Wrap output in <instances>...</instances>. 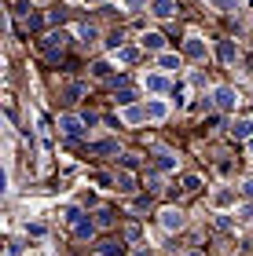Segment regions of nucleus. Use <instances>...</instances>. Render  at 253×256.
<instances>
[{"label": "nucleus", "instance_id": "nucleus-1", "mask_svg": "<svg viewBox=\"0 0 253 256\" xmlns=\"http://www.w3.org/2000/svg\"><path fill=\"white\" fill-rule=\"evenodd\" d=\"M59 132H63V136H70V139H81V136H85V118L63 114V118H59Z\"/></svg>", "mask_w": 253, "mask_h": 256}, {"label": "nucleus", "instance_id": "nucleus-2", "mask_svg": "<svg viewBox=\"0 0 253 256\" xmlns=\"http://www.w3.org/2000/svg\"><path fill=\"white\" fill-rule=\"evenodd\" d=\"M63 44H66V33L59 30V33H48V37H41V40H37V48H41L44 55H52V59H55V55L63 52Z\"/></svg>", "mask_w": 253, "mask_h": 256}, {"label": "nucleus", "instance_id": "nucleus-3", "mask_svg": "<svg viewBox=\"0 0 253 256\" xmlns=\"http://www.w3.org/2000/svg\"><path fill=\"white\" fill-rule=\"evenodd\" d=\"M238 99H242V96H238L235 88H216V92H213L216 110H235V106H238Z\"/></svg>", "mask_w": 253, "mask_h": 256}, {"label": "nucleus", "instance_id": "nucleus-4", "mask_svg": "<svg viewBox=\"0 0 253 256\" xmlns=\"http://www.w3.org/2000/svg\"><path fill=\"white\" fill-rule=\"evenodd\" d=\"M183 55H187V59H194V62H205V44H202V37H187L183 40Z\"/></svg>", "mask_w": 253, "mask_h": 256}, {"label": "nucleus", "instance_id": "nucleus-5", "mask_svg": "<svg viewBox=\"0 0 253 256\" xmlns=\"http://www.w3.org/2000/svg\"><path fill=\"white\" fill-rule=\"evenodd\" d=\"M143 118H147V121H165V118H169V106H165L162 99H151V102L143 106Z\"/></svg>", "mask_w": 253, "mask_h": 256}, {"label": "nucleus", "instance_id": "nucleus-6", "mask_svg": "<svg viewBox=\"0 0 253 256\" xmlns=\"http://www.w3.org/2000/svg\"><path fill=\"white\" fill-rule=\"evenodd\" d=\"M183 224H187V220H183L180 208H162V227L165 230H180Z\"/></svg>", "mask_w": 253, "mask_h": 256}, {"label": "nucleus", "instance_id": "nucleus-7", "mask_svg": "<svg viewBox=\"0 0 253 256\" xmlns=\"http://www.w3.org/2000/svg\"><path fill=\"white\" fill-rule=\"evenodd\" d=\"M151 11H154V15L158 18H176V0H151Z\"/></svg>", "mask_w": 253, "mask_h": 256}, {"label": "nucleus", "instance_id": "nucleus-8", "mask_svg": "<svg viewBox=\"0 0 253 256\" xmlns=\"http://www.w3.org/2000/svg\"><path fill=\"white\" fill-rule=\"evenodd\" d=\"M231 136H235V139H253V121H249V118H238L235 128H231Z\"/></svg>", "mask_w": 253, "mask_h": 256}, {"label": "nucleus", "instance_id": "nucleus-9", "mask_svg": "<svg viewBox=\"0 0 253 256\" xmlns=\"http://www.w3.org/2000/svg\"><path fill=\"white\" fill-rule=\"evenodd\" d=\"M158 70H165V74H176V70H180V55L162 52V55H158Z\"/></svg>", "mask_w": 253, "mask_h": 256}, {"label": "nucleus", "instance_id": "nucleus-10", "mask_svg": "<svg viewBox=\"0 0 253 256\" xmlns=\"http://www.w3.org/2000/svg\"><path fill=\"white\" fill-rule=\"evenodd\" d=\"M216 55H220V62H235V59H238V48H235V40H220Z\"/></svg>", "mask_w": 253, "mask_h": 256}, {"label": "nucleus", "instance_id": "nucleus-11", "mask_svg": "<svg viewBox=\"0 0 253 256\" xmlns=\"http://www.w3.org/2000/svg\"><path fill=\"white\" fill-rule=\"evenodd\" d=\"M140 44H143V48H151V52H162L165 48V37H162V33H143Z\"/></svg>", "mask_w": 253, "mask_h": 256}, {"label": "nucleus", "instance_id": "nucleus-12", "mask_svg": "<svg viewBox=\"0 0 253 256\" xmlns=\"http://www.w3.org/2000/svg\"><path fill=\"white\" fill-rule=\"evenodd\" d=\"M114 187H118V190H125V194H132V190H136L132 172H121V176H114Z\"/></svg>", "mask_w": 253, "mask_h": 256}, {"label": "nucleus", "instance_id": "nucleus-13", "mask_svg": "<svg viewBox=\"0 0 253 256\" xmlns=\"http://www.w3.org/2000/svg\"><path fill=\"white\" fill-rule=\"evenodd\" d=\"M74 234H77V238H92V234H96V224L81 216V220H77V224H74Z\"/></svg>", "mask_w": 253, "mask_h": 256}, {"label": "nucleus", "instance_id": "nucleus-14", "mask_svg": "<svg viewBox=\"0 0 253 256\" xmlns=\"http://www.w3.org/2000/svg\"><path fill=\"white\" fill-rule=\"evenodd\" d=\"M147 92H169V80L162 74H151L147 77Z\"/></svg>", "mask_w": 253, "mask_h": 256}, {"label": "nucleus", "instance_id": "nucleus-15", "mask_svg": "<svg viewBox=\"0 0 253 256\" xmlns=\"http://www.w3.org/2000/svg\"><path fill=\"white\" fill-rule=\"evenodd\" d=\"M92 256H125V249H121V246H114V242H107V246H99Z\"/></svg>", "mask_w": 253, "mask_h": 256}, {"label": "nucleus", "instance_id": "nucleus-16", "mask_svg": "<svg viewBox=\"0 0 253 256\" xmlns=\"http://www.w3.org/2000/svg\"><path fill=\"white\" fill-rule=\"evenodd\" d=\"M125 121H129V124L147 121V118H143V106H125Z\"/></svg>", "mask_w": 253, "mask_h": 256}, {"label": "nucleus", "instance_id": "nucleus-17", "mask_svg": "<svg viewBox=\"0 0 253 256\" xmlns=\"http://www.w3.org/2000/svg\"><path fill=\"white\" fill-rule=\"evenodd\" d=\"M92 150H96V154H118V143H114V139H103V143H92Z\"/></svg>", "mask_w": 253, "mask_h": 256}, {"label": "nucleus", "instance_id": "nucleus-18", "mask_svg": "<svg viewBox=\"0 0 253 256\" xmlns=\"http://www.w3.org/2000/svg\"><path fill=\"white\" fill-rule=\"evenodd\" d=\"M92 77L96 80H110V62H96L92 66Z\"/></svg>", "mask_w": 253, "mask_h": 256}, {"label": "nucleus", "instance_id": "nucleus-19", "mask_svg": "<svg viewBox=\"0 0 253 256\" xmlns=\"http://www.w3.org/2000/svg\"><path fill=\"white\" fill-rule=\"evenodd\" d=\"M77 33H81V40H85V44H92V40L99 37V30H96V26H88V22H85V26L77 30Z\"/></svg>", "mask_w": 253, "mask_h": 256}, {"label": "nucleus", "instance_id": "nucleus-20", "mask_svg": "<svg viewBox=\"0 0 253 256\" xmlns=\"http://www.w3.org/2000/svg\"><path fill=\"white\" fill-rule=\"evenodd\" d=\"M198 187H202V180H198V176H183V190H187V194H194Z\"/></svg>", "mask_w": 253, "mask_h": 256}, {"label": "nucleus", "instance_id": "nucleus-21", "mask_svg": "<svg viewBox=\"0 0 253 256\" xmlns=\"http://www.w3.org/2000/svg\"><path fill=\"white\" fill-rule=\"evenodd\" d=\"M136 59V48H118V62H132Z\"/></svg>", "mask_w": 253, "mask_h": 256}, {"label": "nucleus", "instance_id": "nucleus-22", "mask_svg": "<svg viewBox=\"0 0 253 256\" xmlns=\"http://www.w3.org/2000/svg\"><path fill=\"white\" fill-rule=\"evenodd\" d=\"M158 168H162V172H169V168H176V161H172L169 154H162V158H158Z\"/></svg>", "mask_w": 253, "mask_h": 256}, {"label": "nucleus", "instance_id": "nucleus-23", "mask_svg": "<svg viewBox=\"0 0 253 256\" xmlns=\"http://www.w3.org/2000/svg\"><path fill=\"white\" fill-rule=\"evenodd\" d=\"M96 224H99V227H110V224H114V212H107V208H103V212H99V220H96Z\"/></svg>", "mask_w": 253, "mask_h": 256}, {"label": "nucleus", "instance_id": "nucleus-24", "mask_svg": "<svg viewBox=\"0 0 253 256\" xmlns=\"http://www.w3.org/2000/svg\"><path fill=\"white\" fill-rule=\"evenodd\" d=\"M213 202H216V205H227V202H231V190H216Z\"/></svg>", "mask_w": 253, "mask_h": 256}, {"label": "nucleus", "instance_id": "nucleus-25", "mask_svg": "<svg viewBox=\"0 0 253 256\" xmlns=\"http://www.w3.org/2000/svg\"><path fill=\"white\" fill-rule=\"evenodd\" d=\"M81 92H85V84H66V96H70V99H77Z\"/></svg>", "mask_w": 253, "mask_h": 256}, {"label": "nucleus", "instance_id": "nucleus-26", "mask_svg": "<svg viewBox=\"0 0 253 256\" xmlns=\"http://www.w3.org/2000/svg\"><path fill=\"white\" fill-rule=\"evenodd\" d=\"M92 180H96V183H99V187H110V183H114L110 176H103V172H96V176H92Z\"/></svg>", "mask_w": 253, "mask_h": 256}, {"label": "nucleus", "instance_id": "nucleus-27", "mask_svg": "<svg viewBox=\"0 0 253 256\" xmlns=\"http://www.w3.org/2000/svg\"><path fill=\"white\" fill-rule=\"evenodd\" d=\"M242 194H246V198H253V180H246V183H242Z\"/></svg>", "mask_w": 253, "mask_h": 256}, {"label": "nucleus", "instance_id": "nucleus-28", "mask_svg": "<svg viewBox=\"0 0 253 256\" xmlns=\"http://www.w3.org/2000/svg\"><path fill=\"white\" fill-rule=\"evenodd\" d=\"M216 8H235V0H213Z\"/></svg>", "mask_w": 253, "mask_h": 256}, {"label": "nucleus", "instance_id": "nucleus-29", "mask_svg": "<svg viewBox=\"0 0 253 256\" xmlns=\"http://www.w3.org/2000/svg\"><path fill=\"white\" fill-rule=\"evenodd\" d=\"M136 256H151V249H140V252H136Z\"/></svg>", "mask_w": 253, "mask_h": 256}, {"label": "nucleus", "instance_id": "nucleus-30", "mask_svg": "<svg viewBox=\"0 0 253 256\" xmlns=\"http://www.w3.org/2000/svg\"><path fill=\"white\" fill-rule=\"evenodd\" d=\"M85 4H103V0H85Z\"/></svg>", "mask_w": 253, "mask_h": 256}, {"label": "nucleus", "instance_id": "nucleus-31", "mask_svg": "<svg viewBox=\"0 0 253 256\" xmlns=\"http://www.w3.org/2000/svg\"><path fill=\"white\" fill-rule=\"evenodd\" d=\"M249 154H253V143H249Z\"/></svg>", "mask_w": 253, "mask_h": 256}]
</instances>
